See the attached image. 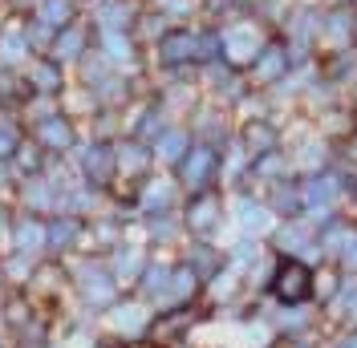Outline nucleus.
I'll use <instances>...</instances> for the list:
<instances>
[{
  "mask_svg": "<svg viewBox=\"0 0 357 348\" xmlns=\"http://www.w3.org/2000/svg\"><path fill=\"white\" fill-rule=\"evenodd\" d=\"M305 292V271H296V267H289L284 276H280V296L284 300H296Z\"/></svg>",
  "mask_w": 357,
  "mask_h": 348,
  "instance_id": "obj_1",
  "label": "nucleus"
},
{
  "mask_svg": "<svg viewBox=\"0 0 357 348\" xmlns=\"http://www.w3.org/2000/svg\"><path fill=\"white\" fill-rule=\"evenodd\" d=\"M118 324H126V332H142V308H122Z\"/></svg>",
  "mask_w": 357,
  "mask_h": 348,
  "instance_id": "obj_2",
  "label": "nucleus"
},
{
  "mask_svg": "<svg viewBox=\"0 0 357 348\" xmlns=\"http://www.w3.org/2000/svg\"><path fill=\"white\" fill-rule=\"evenodd\" d=\"M98 348H118V345H98Z\"/></svg>",
  "mask_w": 357,
  "mask_h": 348,
  "instance_id": "obj_6",
  "label": "nucleus"
},
{
  "mask_svg": "<svg viewBox=\"0 0 357 348\" xmlns=\"http://www.w3.org/2000/svg\"><path fill=\"white\" fill-rule=\"evenodd\" d=\"M86 300L89 304H110V283H93V287H86Z\"/></svg>",
  "mask_w": 357,
  "mask_h": 348,
  "instance_id": "obj_4",
  "label": "nucleus"
},
{
  "mask_svg": "<svg viewBox=\"0 0 357 348\" xmlns=\"http://www.w3.org/2000/svg\"><path fill=\"white\" fill-rule=\"evenodd\" d=\"M17 243H21V247H37V243H41V227H37V223H24Z\"/></svg>",
  "mask_w": 357,
  "mask_h": 348,
  "instance_id": "obj_3",
  "label": "nucleus"
},
{
  "mask_svg": "<svg viewBox=\"0 0 357 348\" xmlns=\"http://www.w3.org/2000/svg\"><path fill=\"white\" fill-rule=\"evenodd\" d=\"M24 316V304L21 300H13V304H8V320H13V324H17V320H21Z\"/></svg>",
  "mask_w": 357,
  "mask_h": 348,
  "instance_id": "obj_5",
  "label": "nucleus"
}]
</instances>
